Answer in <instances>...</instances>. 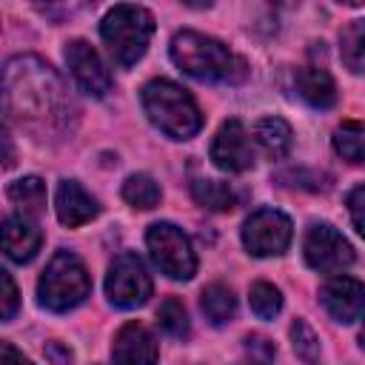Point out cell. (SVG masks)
<instances>
[{"label":"cell","mask_w":365,"mask_h":365,"mask_svg":"<svg viewBox=\"0 0 365 365\" xmlns=\"http://www.w3.org/2000/svg\"><path fill=\"white\" fill-rule=\"evenodd\" d=\"M140 100L148 120L171 140H188L202 128V114L194 97L171 80H163V77L148 80L143 86Z\"/></svg>","instance_id":"cell-3"},{"label":"cell","mask_w":365,"mask_h":365,"mask_svg":"<svg viewBox=\"0 0 365 365\" xmlns=\"http://www.w3.org/2000/svg\"><path fill=\"white\" fill-rule=\"evenodd\" d=\"M291 342H294V351H297L299 359H305L308 365L317 362V356H319V339H317V334L311 331V325L305 319H297L291 325Z\"/></svg>","instance_id":"cell-26"},{"label":"cell","mask_w":365,"mask_h":365,"mask_svg":"<svg viewBox=\"0 0 365 365\" xmlns=\"http://www.w3.org/2000/svg\"><path fill=\"white\" fill-rule=\"evenodd\" d=\"M46 356H51V359H54V365H68V362H71V351H68V348H63L60 342H48Z\"/></svg>","instance_id":"cell-31"},{"label":"cell","mask_w":365,"mask_h":365,"mask_svg":"<svg viewBox=\"0 0 365 365\" xmlns=\"http://www.w3.org/2000/svg\"><path fill=\"white\" fill-rule=\"evenodd\" d=\"M339 57L354 74L365 71V20H351L339 31Z\"/></svg>","instance_id":"cell-18"},{"label":"cell","mask_w":365,"mask_h":365,"mask_svg":"<svg viewBox=\"0 0 365 365\" xmlns=\"http://www.w3.org/2000/svg\"><path fill=\"white\" fill-rule=\"evenodd\" d=\"M302 254H305V262L319 274H339L354 262L351 242L334 225H325V222H317L308 228Z\"/></svg>","instance_id":"cell-9"},{"label":"cell","mask_w":365,"mask_h":365,"mask_svg":"<svg viewBox=\"0 0 365 365\" xmlns=\"http://www.w3.org/2000/svg\"><path fill=\"white\" fill-rule=\"evenodd\" d=\"M43 234L26 217H6L3 220V251L14 262H29L40 251Z\"/></svg>","instance_id":"cell-15"},{"label":"cell","mask_w":365,"mask_h":365,"mask_svg":"<svg viewBox=\"0 0 365 365\" xmlns=\"http://www.w3.org/2000/svg\"><path fill=\"white\" fill-rule=\"evenodd\" d=\"M157 322L168 336H188V314L177 297H168L157 308Z\"/></svg>","instance_id":"cell-24"},{"label":"cell","mask_w":365,"mask_h":365,"mask_svg":"<svg viewBox=\"0 0 365 365\" xmlns=\"http://www.w3.org/2000/svg\"><path fill=\"white\" fill-rule=\"evenodd\" d=\"M0 285H3V305H0V317L9 322L11 317H14V311H17V288H14V279H11V274L9 271H0Z\"/></svg>","instance_id":"cell-28"},{"label":"cell","mask_w":365,"mask_h":365,"mask_svg":"<svg viewBox=\"0 0 365 365\" xmlns=\"http://www.w3.org/2000/svg\"><path fill=\"white\" fill-rule=\"evenodd\" d=\"M240 365H259V362H254V359H248V362H240Z\"/></svg>","instance_id":"cell-33"},{"label":"cell","mask_w":365,"mask_h":365,"mask_svg":"<svg viewBox=\"0 0 365 365\" xmlns=\"http://www.w3.org/2000/svg\"><path fill=\"white\" fill-rule=\"evenodd\" d=\"M145 242H148V251H151V259L154 265L171 277V279H191L194 271H197V257H194V248L188 242V237L171 225V222H154L145 234Z\"/></svg>","instance_id":"cell-6"},{"label":"cell","mask_w":365,"mask_h":365,"mask_svg":"<svg viewBox=\"0 0 365 365\" xmlns=\"http://www.w3.org/2000/svg\"><path fill=\"white\" fill-rule=\"evenodd\" d=\"M254 140L259 143V148L265 151V157L282 160L291 151L294 134H291V125L282 117H262L254 125Z\"/></svg>","instance_id":"cell-17"},{"label":"cell","mask_w":365,"mask_h":365,"mask_svg":"<svg viewBox=\"0 0 365 365\" xmlns=\"http://www.w3.org/2000/svg\"><path fill=\"white\" fill-rule=\"evenodd\" d=\"M88 291H91V279L86 274V265L68 251H57L37 282L40 305L57 314L77 308L88 297Z\"/></svg>","instance_id":"cell-5"},{"label":"cell","mask_w":365,"mask_h":365,"mask_svg":"<svg viewBox=\"0 0 365 365\" xmlns=\"http://www.w3.org/2000/svg\"><path fill=\"white\" fill-rule=\"evenodd\" d=\"M348 211H351L354 228L365 237V185H356V188L348 194Z\"/></svg>","instance_id":"cell-29"},{"label":"cell","mask_w":365,"mask_h":365,"mask_svg":"<svg viewBox=\"0 0 365 365\" xmlns=\"http://www.w3.org/2000/svg\"><path fill=\"white\" fill-rule=\"evenodd\" d=\"M54 208H57V217L63 225L68 228H77V225H86L88 220L97 217V202L91 194L83 191L80 182L74 180H63L57 185V197H54Z\"/></svg>","instance_id":"cell-14"},{"label":"cell","mask_w":365,"mask_h":365,"mask_svg":"<svg viewBox=\"0 0 365 365\" xmlns=\"http://www.w3.org/2000/svg\"><path fill=\"white\" fill-rule=\"evenodd\" d=\"M359 339H362V348H365V325H362V334H359Z\"/></svg>","instance_id":"cell-32"},{"label":"cell","mask_w":365,"mask_h":365,"mask_svg":"<svg viewBox=\"0 0 365 365\" xmlns=\"http://www.w3.org/2000/svg\"><path fill=\"white\" fill-rule=\"evenodd\" d=\"M108 302L117 308H137L145 305L151 297V277L137 254H120L108 265L106 277Z\"/></svg>","instance_id":"cell-7"},{"label":"cell","mask_w":365,"mask_h":365,"mask_svg":"<svg viewBox=\"0 0 365 365\" xmlns=\"http://www.w3.org/2000/svg\"><path fill=\"white\" fill-rule=\"evenodd\" d=\"M200 308H202V314H205V319H208L211 325H225V322L234 317V311H237V299H234L231 288L214 282V285H208V288L202 291Z\"/></svg>","instance_id":"cell-20"},{"label":"cell","mask_w":365,"mask_h":365,"mask_svg":"<svg viewBox=\"0 0 365 365\" xmlns=\"http://www.w3.org/2000/svg\"><path fill=\"white\" fill-rule=\"evenodd\" d=\"M319 302L336 322H354L365 311V282L354 277H331L319 288Z\"/></svg>","instance_id":"cell-12"},{"label":"cell","mask_w":365,"mask_h":365,"mask_svg":"<svg viewBox=\"0 0 365 365\" xmlns=\"http://www.w3.org/2000/svg\"><path fill=\"white\" fill-rule=\"evenodd\" d=\"M100 34H103V40H106L114 63L123 66V68H128L148 48V40L154 34V17L143 6L120 3V6L108 9V14L103 17Z\"/></svg>","instance_id":"cell-4"},{"label":"cell","mask_w":365,"mask_h":365,"mask_svg":"<svg viewBox=\"0 0 365 365\" xmlns=\"http://www.w3.org/2000/svg\"><path fill=\"white\" fill-rule=\"evenodd\" d=\"M9 200L17 202L26 214H40L46 208V185L40 177H20L9 185Z\"/></svg>","instance_id":"cell-22"},{"label":"cell","mask_w":365,"mask_h":365,"mask_svg":"<svg viewBox=\"0 0 365 365\" xmlns=\"http://www.w3.org/2000/svg\"><path fill=\"white\" fill-rule=\"evenodd\" d=\"M211 160L217 168L231 171V174L248 171L254 165V148H251V140L240 120H228L220 125V131L214 134V143H211Z\"/></svg>","instance_id":"cell-10"},{"label":"cell","mask_w":365,"mask_h":365,"mask_svg":"<svg viewBox=\"0 0 365 365\" xmlns=\"http://www.w3.org/2000/svg\"><path fill=\"white\" fill-rule=\"evenodd\" d=\"M123 200L134 208H154L160 202V185L148 177V174H131L125 182H123Z\"/></svg>","instance_id":"cell-23"},{"label":"cell","mask_w":365,"mask_h":365,"mask_svg":"<svg viewBox=\"0 0 365 365\" xmlns=\"http://www.w3.org/2000/svg\"><path fill=\"white\" fill-rule=\"evenodd\" d=\"M191 197L211 211H231L237 205V194L228 182L220 180H194L191 182Z\"/></svg>","instance_id":"cell-19"},{"label":"cell","mask_w":365,"mask_h":365,"mask_svg":"<svg viewBox=\"0 0 365 365\" xmlns=\"http://www.w3.org/2000/svg\"><path fill=\"white\" fill-rule=\"evenodd\" d=\"M248 305H251V311H254L259 319H274V317L279 314V308H282V297H279V291H277L274 285L257 282V285H251Z\"/></svg>","instance_id":"cell-25"},{"label":"cell","mask_w":365,"mask_h":365,"mask_svg":"<svg viewBox=\"0 0 365 365\" xmlns=\"http://www.w3.org/2000/svg\"><path fill=\"white\" fill-rule=\"evenodd\" d=\"M0 365H31V359H26L11 342L0 345Z\"/></svg>","instance_id":"cell-30"},{"label":"cell","mask_w":365,"mask_h":365,"mask_svg":"<svg viewBox=\"0 0 365 365\" xmlns=\"http://www.w3.org/2000/svg\"><path fill=\"white\" fill-rule=\"evenodd\" d=\"M297 94L314 108H331L336 103L334 77L322 66H305L297 71Z\"/></svg>","instance_id":"cell-16"},{"label":"cell","mask_w":365,"mask_h":365,"mask_svg":"<svg viewBox=\"0 0 365 365\" xmlns=\"http://www.w3.org/2000/svg\"><path fill=\"white\" fill-rule=\"evenodd\" d=\"M242 242L254 257H277L291 245V220L277 208H259L245 220Z\"/></svg>","instance_id":"cell-8"},{"label":"cell","mask_w":365,"mask_h":365,"mask_svg":"<svg viewBox=\"0 0 365 365\" xmlns=\"http://www.w3.org/2000/svg\"><path fill=\"white\" fill-rule=\"evenodd\" d=\"M66 63L71 68V77L77 80V86L83 91H88L91 97H106L111 88V74L103 66L100 54L86 43V40H71L66 46Z\"/></svg>","instance_id":"cell-11"},{"label":"cell","mask_w":365,"mask_h":365,"mask_svg":"<svg viewBox=\"0 0 365 365\" xmlns=\"http://www.w3.org/2000/svg\"><path fill=\"white\" fill-rule=\"evenodd\" d=\"M245 351H248V354H251V359H254V362H259V365H271V362H274V356H277L274 342H271V339H265V336H248V339H245Z\"/></svg>","instance_id":"cell-27"},{"label":"cell","mask_w":365,"mask_h":365,"mask_svg":"<svg viewBox=\"0 0 365 365\" xmlns=\"http://www.w3.org/2000/svg\"><path fill=\"white\" fill-rule=\"evenodd\" d=\"M111 356H114V365H154L160 356V348L145 325L128 322L117 331Z\"/></svg>","instance_id":"cell-13"},{"label":"cell","mask_w":365,"mask_h":365,"mask_svg":"<svg viewBox=\"0 0 365 365\" xmlns=\"http://www.w3.org/2000/svg\"><path fill=\"white\" fill-rule=\"evenodd\" d=\"M334 148L342 160L348 163H362L365 160V123L348 120L334 131Z\"/></svg>","instance_id":"cell-21"},{"label":"cell","mask_w":365,"mask_h":365,"mask_svg":"<svg viewBox=\"0 0 365 365\" xmlns=\"http://www.w3.org/2000/svg\"><path fill=\"white\" fill-rule=\"evenodd\" d=\"M171 60L185 74L202 83L237 86L248 77V66L240 54H234L228 46L200 31H177L171 40Z\"/></svg>","instance_id":"cell-2"},{"label":"cell","mask_w":365,"mask_h":365,"mask_svg":"<svg viewBox=\"0 0 365 365\" xmlns=\"http://www.w3.org/2000/svg\"><path fill=\"white\" fill-rule=\"evenodd\" d=\"M3 103L9 120L37 131H66L74 120V103L48 63L40 57H11L3 71Z\"/></svg>","instance_id":"cell-1"}]
</instances>
